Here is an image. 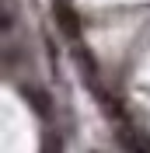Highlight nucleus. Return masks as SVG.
Returning <instances> with one entry per match:
<instances>
[{
  "instance_id": "obj_1",
  "label": "nucleus",
  "mask_w": 150,
  "mask_h": 153,
  "mask_svg": "<svg viewBox=\"0 0 150 153\" xmlns=\"http://www.w3.org/2000/svg\"><path fill=\"white\" fill-rule=\"evenodd\" d=\"M56 21H59V28H63L66 38H74V35H77V14L66 7V4H56Z\"/></svg>"
},
{
  "instance_id": "obj_2",
  "label": "nucleus",
  "mask_w": 150,
  "mask_h": 153,
  "mask_svg": "<svg viewBox=\"0 0 150 153\" xmlns=\"http://www.w3.org/2000/svg\"><path fill=\"white\" fill-rule=\"evenodd\" d=\"M28 97H32V105H35V111L49 115V94H38V91H28Z\"/></svg>"
}]
</instances>
